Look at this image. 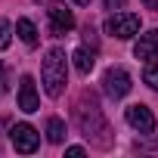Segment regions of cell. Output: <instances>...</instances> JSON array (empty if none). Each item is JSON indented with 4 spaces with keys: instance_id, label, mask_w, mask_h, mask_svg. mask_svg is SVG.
I'll return each instance as SVG.
<instances>
[{
    "instance_id": "cell-9",
    "label": "cell",
    "mask_w": 158,
    "mask_h": 158,
    "mask_svg": "<svg viewBox=\"0 0 158 158\" xmlns=\"http://www.w3.org/2000/svg\"><path fill=\"white\" fill-rule=\"evenodd\" d=\"M155 53H158V28L139 34V40H136V47H133V56H136V59H152Z\"/></svg>"
},
{
    "instance_id": "cell-20",
    "label": "cell",
    "mask_w": 158,
    "mask_h": 158,
    "mask_svg": "<svg viewBox=\"0 0 158 158\" xmlns=\"http://www.w3.org/2000/svg\"><path fill=\"white\" fill-rule=\"evenodd\" d=\"M74 3H77V6H90V0H74Z\"/></svg>"
},
{
    "instance_id": "cell-1",
    "label": "cell",
    "mask_w": 158,
    "mask_h": 158,
    "mask_svg": "<svg viewBox=\"0 0 158 158\" xmlns=\"http://www.w3.org/2000/svg\"><path fill=\"white\" fill-rule=\"evenodd\" d=\"M74 118H77L81 133H84L87 139H93L96 146L106 149V146L112 143V136H109V121H106V115H102V109H99V102H96L93 93H84L81 99H77Z\"/></svg>"
},
{
    "instance_id": "cell-10",
    "label": "cell",
    "mask_w": 158,
    "mask_h": 158,
    "mask_svg": "<svg viewBox=\"0 0 158 158\" xmlns=\"http://www.w3.org/2000/svg\"><path fill=\"white\" fill-rule=\"evenodd\" d=\"M71 59H74V68L81 71V74H90V71H93V62H96L87 47H77V50L71 53Z\"/></svg>"
},
{
    "instance_id": "cell-8",
    "label": "cell",
    "mask_w": 158,
    "mask_h": 158,
    "mask_svg": "<svg viewBox=\"0 0 158 158\" xmlns=\"http://www.w3.org/2000/svg\"><path fill=\"white\" fill-rule=\"evenodd\" d=\"M19 109L28 112V115L40 109V96H37V87H34V77L31 74H25L19 81Z\"/></svg>"
},
{
    "instance_id": "cell-13",
    "label": "cell",
    "mask_w": 158,
    "mask_h": 158,
    "mask_svg": "<svg viewBox=\"0 0 158 158\" xmlns=\"http://www.w3.org/2000/svg\"><path fill=\"white\" fill-rule=\"evenodd\" d=\"M143 81H146L152 90H158V62H149V65L143 68Z\"/></svg>"
},
{
    "instance_id": "cell-6",
    "label": "cell",
    "mask_w": 158,
    "mask_h": 158,
    "mask_svg": "<svg viewBox=\"0 0 158 158\" xmlns=\"http://www.w3.org/2000/svg\"><path fill=\"white\" fill-rule=\"evenodd\" d=\"M47 13H50V22H53V34H56V37L74 28V13H71V10H68L65 3H59V0H53Z\"/></svg>"
},
{
    "instance_id": "cell-17",
    "label": "cell",
    "mask_w": 158,
    "mask_h": 158,
    "mask_svg": "<svg viewBox=\"0 0 158 158\" xmlns=\"http://www.w3.org/2000/svg\"><path fill=\"white\" fill-rule=\"evenodd\" d=\"M106 6H109V10H121V6H124V0H106Z\"/></svg>"
},
{
    "instance_id": "cell-11",
    "label": "cell",
    "mask_w": 158,
    "mask_h": 158,
    "mask_svg": "<svg viewBox=\"0 0 158 158\" xmlns=\"http://www.w3.org/2000/svg\"><path fill=\"white\" fill-rule=\"evenodd\" d=\"M16 34L22 37L25 47H34V44H37V28H34L31 19H19V22H16Z\"/></svg>"
},
{
    "instance_id": "cell-5",
    "label": "cell",
    "mask_w": 158,
    "mask_h": 158,
    "mask_svg": "<svg viewBox=\"0 0 158 158\" xmlns=\"http://www.w3.org/2000/svg\"><path fill=\"white\" fill-rule=\"evenodd\" d=\"M10 139H13L16 152H22V155H31V152L40 146V133H37L31 124H16V127L10 130Z\"/></svg>"
},
{
    "instance_id": "cell-4",
    "label": "cell",
    "mask_w": 158,
    "mask_h": 158,
    "mask_svg": "<svg viewBox=\"0 0 158 158\" xmlns=\"http://www.w3.org/2000/svg\"><path fill=\"white\" fill-rule=\"evenodd\" d=\"M106 31H109L112 37H118V40H130V37L139 31V16H136V13H115V16H109Z\"/></svg>"
},
{
    "instance_id": "cell-14",
    "label": "cell",
    "mask_w": 158,
    "mask_h": 158,
    "mask_svg": "<svg viewBox=\"0 0 158 158\" xmlns=\"http://www.w3.org/2000/svg\"><path fill=\"white\" fill-rule=\"evenodd\" d=\"M10 40H13V25L6 19H0V50H6Z\"/></svg>"
},
{
    "instance_id": "cell-7",
    "label": "cell",
    "mask_w": 158,
    "mask_h": 158,
    "mask_svg": "<svg viewBox=\"0 0 158 158\" xmlns=\"http://www.w3.org/2000/svg\"><path fill=\"white\" fill-rule=\"evenodd\" d=\"M127 124H130L133 130H139V133H152V130H155V115H152L149 106L136 102V106L127 109Z\"/></svg>"
},
{
    "instance_id": "cell-16",
    "label": "cell",
    "mask_w": 158,
    "mask_h": 158,
    "mask_svg": "<svg viewBox=\"0 0 158 158\" xmlns=\"http://www.w3.org/2000/svg\"><path fill=\"white\" fill-rule=\"evenodd\" d=\"M84 40H90V44H93V47H96V31H93V28H90V25H87V28H84Z\"/></svg>"
},
{
    "instance_id": "cell-19",
    "label": "cell",
    "mask_w": 158,
    "mask_h": 158,
    "mask_svg": "<svg viewBox=\"0 0 158 158\" xmlns=\"http://www.w3.org/2000/svg\"><path fill=\"white\" fill-rule=\"evenodd\" d=\"M143 3H146L149 10H158V0H143Z\"/></svg>"
},
{
    "instance_id": "cell-18",
    "label": "cell",
    "mask_w": 158,
    "mask_h": 158,
    "mask_svg": "<svg viewBox=\"0 0 158 158\" xmlns=\"http://www.w3.org/2000/svg\"><path fill=\"white\" fill-rule=\"evenodd\" d=\"M0 90H6V77H3V65H0Z\"/></svg>"
},
{
    "instance_id": "cell-15",
    "label": "cell",
    "mask_w": 158,
    "mask_h": 158,
    "mask_svg": "<svg viewBox=\"0 0 158 158\" xmlns=\"http://www.w3.org/2000/svg\"><path fill=\"white\" fill-rule=\"evenodd\" d=\"M65 155H68V158H84V149H81V146H68Z\"/></svg>"
},
{
    "instance_id": "cell-12",
    "label": "cell",
    "mask_w": 158,
    "mask_h": 158,
    "mask_svg": "<svg viewBox=\"0 0 158 158\" xmlns=\"http://www.w3.org/2000/svg\"><path fill=\"white\" fill-rule=\"evenodd\" d=\"M47 139H50V143H62V139H65V124H62V118H50V121H47Z\"/></svg>"
},
{
    "instance_id": "cell-2",
    "label": "cell",
    "mask_w": 158,
    "mask_h": 158,
    "mask_svg": "<svg viewBox=\"0 0 158 158\" xmlns=\"http://www.w3.org/2000/svg\"><path fill=\"white\" fill-rule=\"evenodd\" d=\"M40 81H44L47 96H53V99L62 96V90L68 84V59H65V50H59V47L47 50L44 65H40Z\"/></svg>"
},
{
    "instance_id": "cell-3",
    "label": "cell",
    "mask_w": 158,
    "mask_h": 158,
    "mask_svg": "<svg viewBox=\"0 0 158 158\" xmlns=\"http://www.w3.org/2000/svg\"><path fill=\"white\" fill-rule=\"evenodd\" d=\"M130 74H127V68H121V65H115V68H109L106 74H102V90H106V96H112V99H124L127 93H130Z\"/></svg>"
}]
</instances>
